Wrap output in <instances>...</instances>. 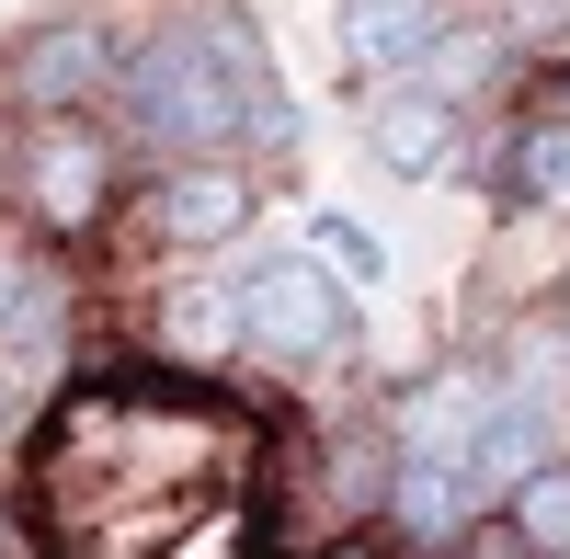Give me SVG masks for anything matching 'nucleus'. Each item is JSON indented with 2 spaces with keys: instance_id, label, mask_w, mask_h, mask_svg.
Wrapping results in <instances>:
<instances>
[{
  "instance_id": "nucleus-4",
  "label": "nucleus",
  "mask_w": 570,
  "mask_h": 559,
  "mask_svg": "<svg viewBox=\"0 0 570 559\" xmlns=\"http://www.w3.org/2000/svg\"><path fill=\"white\" fill-rule=\"evenodd\" d=\"M115 80H126V46H115V23H91V12H58V23H35V35L0 46V91L23 104V126L91 115Z\"/></svg>"
},
{
  "instance_id": "nucleus-2",
  "label": "nucleus",
  "mask_w": 570,
  "mask_h": 559,
  "mask_svg": "<svg viewBox=\"0 0 570 559\" xmlns=\"http://www.w3.org/2000/svg\"><path fill=\"white\" fill-rule=\"evenodd\" d=\"M240 286H252V354H274V365L354 354V286L320 252H263V263H240Z\"/></svg>"
},
{
  "instance_id": "nucleus-10",
  "label": "nucleus",
  "mask_w": 570,
  "mask_h": 559,
  "mask_svg": "<svg viewBox=\"0 0 570 559\" xmlns=\"http://www.w3.org/2000/svg\"><path fill=\"white\" fill-rule=\"evenodd\" d=\"M491 400H502V377H480V365H434V377L400 400V445L389 457H468L480 423H491Z\"/></svg>"
},
{
  "instance_id": "nucleus-19",
  "label": "nucleus",
  "mask_w": 570,
  "mask_h": 559,
  "mask_svg": "<svg viewBox=\"0 0 570 559\" xmlns=\"http://www.w3.org/2000/svg\"><path fill=\"white\" fill-rule=\"evenodd\" d=\"M331 559H376V548H331Z\"/></svg>"
},
{
  "instance_id": "nucleus-16",
  "label": "nucleus",
  "mask_w": 570,
  "mask_h": 559,
  "mask_svg": "<svg viewBox=\"0 0 570 559\" xmlns=\"http://www.w3.org/2000/svg\"><path fill=\"white\" fill-rule=\"evenodd\" d=\"M35 286H46V263H35L23 241H0V332H12V308H23Z\"/></svg>"
},
{
  "instance_id": "nucleus-17",
  "label": "nucleus",
  "mask_w": 570,
  "mask_h": 559,
  "mask_svg": "<svg viewBox=\"0 0 570 559\" xmlns=\"http://www.w3.org/2000/svg\"><path fill=\"white\" fill-rule=\"evenodd\" d=\"M502 35H513V46H537V35H559V0H513V12H502Z\"/></svg>"
},
{
  "instance_id": "nucleus-9",
  "label": "nucleus",
  "mask_w": 570,
  "mask_h": 559,
  "mask_svg": "<svg viewBox=\"0 0 570 559\" xmlns=\"http://www.w3.org/2000/svg\"><path fill=\"white\" fill-rule=\"evenodd\" d=\"M537 469H559V400L502 389L491 423H480V445H468V480H480V502H513Z\"/></svg>"
},
{
  "instance_id": "nucleus-5",
  "label": "nucleus",
  "mask_w": 570,
  "mask_h": 559,
  "mask_svg": "<svg viewBox=\"0 0 570 559\" xmlns=\"http://www.w3.org/2000/svg\"><path fill=\"white\" fill-rule=\"evenodd\" d=\"M149 241L160 252H228V241H252V217H263V171L240 149H206V160H160L149 171Z\"/></svg>"
},
{
  "instance_id": "nucleus-3",
  "label": "nucleus",
  "mask_w": 570,
  "mask_h": 559,
  "mask_svg": "<svg viewBox=\"0 0 570 559\" xmlns=\"http://www.w3.org/2000/svg\"><path fill=\"white\" fill-rule=\"evenodd\" d=\"M115 137L91 126V115H58V126H23V149H12V206L46 228V241H80V228H104L115 206Z\"/></svg>"
},
{
  "instance_id": "nucleus-8",
  "label": "nucleus",
  "mask_w": 570,
  "mask_h": 559,
  "mask_svg": "<svg viewBox=\"0 0 570 559\" xmlns=\"http://www.w3.org/2000/svg\"><path fill=\"white\" fill-rule=\"evenodd\" d=\"M456 115H468V104H445L434 80H389V91L365 104V160L400 171V183H434V171L456 160Z\"/></svg>"
},
{
  "instance_id": "nucleus-7",
  "label": "nucleus",
  "mask_w": 570,
  "mask_h": 559,
  "mask_svg": "<svg viewBox=\"0 0 570 559\" xmlns=\"http://www.w3.org/2000/svg\"><path fill=\"white\" fill-rule=\"evenodd\" d=\"M445 35H456V12H445V0H343V69H354L365 91L422 80Z\"/></svg>"
},
{
  "instance_id": "nucleus-18",
  "label": "nucleus",
  "mask_w": 570,
  "mask_h": 559,
  "mask_svg": "<svg viewBox=\"0 0 570 559\" xmlns=\"http://www.w3.org/2000/svg\"><path fill=\"white\" fill-rule=\"evenodd\" d=\"M548 115H570V69H559V80H548Z\"/></svg>"
},
{
  "instance_id": "nucleus-13",
  "label": "nucleus",
  "mask_w": 570,
  "mask_h": 559,
  "mask_svg": "<svg viewBox=\"0 0 570 559\" xmlns=\"http://www.w3.org/2000/svg\"><path fill=\"white\" fill-rule=\"evenodd\" d=\"M513 195L525 206H570V115H537L513 137Z\"/></svg>"
},
{
  "instance_id": "nucleus-1",
  "label": "nucleus",
  "mask_w": 570,
  "mask_h": 559,
  "mask_svg": "<svg viewBox=\"0 0 570 559\" xmlns=\"http://www.w3.org/2000/svg\"><path fill=\"white\" fill-rule=\"evenodd\" d=\"M115 91H126V137L149 160H206V149H240L252 137V104L274 91V58H263L252 12L195 0V12H160L126 46Z\"/></svg>"
},
{
  "instance_id": "nucleus-6",
  "label": "nucleus",
  "mask_w": 570,
  "mask_h": 559,
  "mask_svg": "<svg viewBox=\"0 0 570 559\" xmlns=\"http://www.w3.org/2000/svg\"><path fill=\"white\" fill-rule=\"evenodd\" d=\"M149 343H160L171 365H195V377H217V365L252 343V286H240V274H217V263L171 274V286L149 297Z\"/></svg>"
},
{
  "instance_id": "nucleus-14",
  "label": "nucleus",
  "mask_w": 570,
  "mask_h": 559,
  "mask_svg": "<svg viewBox=\"0 0 570 559\" xmlns=\"http://www.w3.org/2000/svg\"><path fill=\"white\" fill-rule=\"evenodd\" d=\"M513 537H525L537 559H570V457H559V469H537L525 491H513Z\"/></svg>"
},
{
  "instance_id": "nucleus-11",
  "label": "nucleus",
  "mask_w": 570,
  "mask_h": 559,
  "mask_svg": "<svg viewBox=\"0 0 570 559\" xmlns=\"http://www.w3.org/2000/svg\"><path fill=\"white\" fill-rule=\"evenodd\" d=\"M468 514H480L468 457H389V526H400L411 548H456Z\"/></svg>"
},
{
  "instance_id": "nucleus-15",
  "label": "nucleus",
  "mask_w": 570,
  "mask_h": 559,
  "mask_svg": "<svg viewBox=\"0 0 570 559\" xmlns=\"http://www.w3.org/2000/svg\"><path fill=\"white\" fill-rule=\"evenodd\" d=\"M308 252H320V263H343L354 286H376V274H389V252H376L354 217H308Z\"/></svg>"
},
{
  "instance_id": "nucleus-12",
  "label": "nucleus",
  "mask_w": 570,
  "mask_h": 559,
  "mask_svg": "<svg viewBox=\"0 0 570 559\" xmlns=\"http://www.w3.org/2000/svg\"><path fill=\"white\" fill-rule=\"evenodd\" d=\"M502 69H513V35H502V23H456V35L434 46V69H422V80H434L445 104H468V91H491Z\"/></svg>"
}]
</instances>
